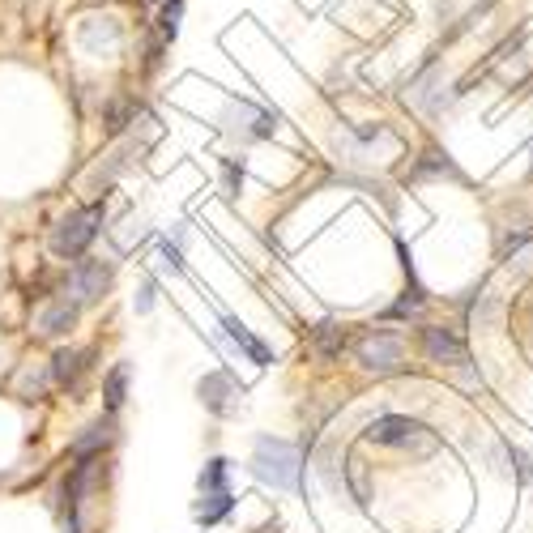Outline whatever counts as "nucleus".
<instances>
[{
  "label": "nucleus",
  "mask_w": 533,
  "mask_h": 533,
  "mask_svg": "<svg viewBox=\"0 0 533 533\" xmlns=\"http://www.w3.org/2000/svg\"><path fill=\"white\" fill-rule=\"evenodd\" d=\"M299 448L286 440H256V457H252V474L269 482L273 491H290L299 482Z\"/></svg>",
  "instance_id": "f257e3e1"
},
{
  "label": "nucleus",
  "mask_w": 533,
  "mask_h": 533,
  "mask_svg": "<svg viewBox=\"0 0 533 533\" xmlns=\"http://www.w3.org/2000/svg\"><path fill=\"white\" fill-rule=\"evenodd\" d=\"M367 440L389 444V448H410V452H418V457H431V452L440 448L435 431L423 427V423H414V418H406V414H384V418H376V423L367 427Z\"/></svg>",
  "instance_id": "f03ea898"
},
{
  "label": "nucleus",
  "mask_w": 533,
  "mask_h": 533,
  "mask_svg": "<svg viewBox=\"0 0 533 533\" xmlns=\"http://www.w3.org/2000/svg\"><path fill=\"white\" fill-rule=\"evenodd\" d=\"M103 226V205H86V209H73L69 218H64L56 231H52V252L64 256V261H73V256H82L94 235H99Z\"/></svg>",
  "instance_id": "7ed1b4c3"
},
{
  "label": "nucleus",
  "mask_w": 533,
  "mask_h": 533,
  "mask_svg": "<svg viewBox=\"0 0 533 533\" xmlns=\"http://www.w3.org/2000/svg\"><path fill=\"white\" fill-rule=\"evenodd\" d=\"M354 359H359L367 371H376V376H389V371H397L401 359H406V342H401V333L371 329L354 342Z\"/></svg>",
  "instance_id": "20e7f679"
},
{
  "label": "nucleus",
  "mask_w": 533,
  "mask_h": 533,
  "mask_svg": "<svg viewBox=\"0 0 533 533\" xmlns=\"http://www.w3.org/2000/svg\"><path fill=\"white\" fill-rule=\"evenodd\" d=\"M197 397H201V406H205L209 414L231 418V414H239L244 389H239V380L231 376V371H209V376L197 380Z\"/></svg>",
  "instance_id": "39448f33"
},
{
  "label": "nucleus",
  "mask_w": 533,
  "mask_h": 533,
  "mask_svg": "<svg viewBox=\"0 0 533 533\" xmlns=\"http://www.w3.org/2000/svg\"><path fill=\"white\" fill-rule=\"evenodd\" d=\"M423 354L431 363H448V367H465L470 363V350H465V342L452 329H440V325H427L423 329Z\"/></svg>",
  "instance_id": "423d86ee"
},
{
  "label": "nucleus",
  "mask_w": 533,
  "mask_h": 533,
  "mask_svg": "<svg viewBox=\"0 0 533 533\" xmlns=\"http://www.w3.org/2000/svg\"><path fill=\"white\" fill-rule=\"evenodd\" d=\"M73 295L82 299V303H94V299H103L107 295V286H111V265L107 261H82L73 269Z\"/></svg>",
  "instance_id": "0eeeda50"
},
{
  "label": "nucleus",
  "mask_w": 533,
  "mask_h": 533,
  "mask_svg": "<svg viewBox=\"0 0 533 533\" xmlns=\"http://www.w3.org/2000/svg\"><path fill=\"white\" fill-rule=\"evenodd\" d=\"M231 120H239V124H231V133L248 137V141H265V137H273V128H278V120H273L265 107H252V103H231Z\"/></svg>",
  "instance_id": "6e6552de"
},
{
  "label": "nucleus",
  "mask_w": 533,
  "mask_h": 533,
  "mask_svg": "<svg viewBox=\"0 0 533 533\" xmlns=\"http://www.w3.org/2000/svg\"><path fill=\"white\" fill-rule=\"evenodd\" d=\"M222 329H226V337H231V342H235L239 350H244V354H248V359H252L256 367H269V363H273V350H269V346L261 342V337H252V333H248L244 325H239L235 316H226V320H222Z\"/></svg>",
  "instance_id": "1a4fd4ad"
},
{
  "label": "nucleus",
  "mask_w": 533,
  "mask_h": 533,
  "mask_svg": "<svg viewBox=\"0 0 533 533\" xmlns=\"http://www.w3.org/2000/svg\"><path fill=\"white\" fill-rule=\"evenodd\" d=\"M86 359L90 354H82V350H56L52 354V380L60 389H77V380H82V371H86Z\"/></svg>",
  "instance_id": "9d476101"
},
{
  "label": "nucleus",
  "mask_w": 533,
  "mask_h": 533,
  "mask_svg": "<svg viewBox=\"0 0 533 533\" xmlns=\"http://www.w3.org/2000/svg\"><path fill=\"white\" fill-rule=\"evenodd\" d=\"M73 325H77V303H69V299L47 303L43 316H39V333L43 337H60V333H69Z\"/></svg>",
  "instance_id": "9b49d317"
},
{
  "label": "nucleus",
  "mask_w": 533,
  "mask_h": 533,
  "mask_svg": "<svg viewBox=\"0 0 533 533\" xmlns=\"http://www.w3.org/2000/svg\"><path fill=\"white\" fill-rule=\"evenodd\" d=\"M312 350H316L325 363L342 359V350H346V329L337 325V320H325V325H316V333H312Z\"/></svg>",
  "instance_id": "f8f14e48"
},
{
  "label": "nucleus",
  "mask_w": 533,
  "mask_h": 533,
  "mask_svg": "<svg viewBox=\"0 0 533 533\" xmlns=\"http://www.w3.org/2000/svg\"><path fill=\"white\" fill-rule=\"evenodd\" d=\"M111 440H116V427H111V423H94V427H86V435H77V440H73V457L90 461L94 452L107 448Z\"/></svg>",
  "instance_id": "ddd939ff"
},
{
  "label": "nucleus",
  "mask_w": 533,
  "mask_h": 533,
  "mask_svg": "<svg viewBox=\"0 0 533 533\" xmlns=\"http://www.w3.org/2000/svg\"><path fill=\"white\" fill-rule=\"evenodd\" d=\"M184 9H188V0H163V9H158V39H163V43L180 39Z\"/></svg>",
  "instance_id": "4468645a"
},
{
  "label": "nucleus",
  "mask_w": 533,
  "mask_h": 533,
  "mask_svg": "<svg viewBox=\"0 0 533 533\" xmlns=\"http://www.w3.org/2000/svg\"><path fill=\"white\" fill-rule=\"evenodd\" d=\"M43 389H47V371L43 367H22L18 376H13V393L26 397V401H35Z\"/></svg>",
  "instance_id": "2eb2a0df"
},
{
  "label": "nucleus",
  "mask_w": 533,
  "mask_h": 533,
  "mask_svg": "<svg viewBox=\"0 0 533 533\" xmlns=\"http://www.w3.org/2000/svg\"><path fill=\"white\" fill-rule=\"evenodd\" d=\"M235 508V499H231V491H214L205 499V504H197V521L201 525H214V521H222L226 512Z\"/></svg>",
  "instance_id": "dca6fc26"
},
{
  "label": "nucleus",
  "mask_w": 533,
  "mask_h": 533,
  "mask_svg": "<svg viewBox=\"0 0 533 533\" xmlns=\"http://www.w3.org/2000/svg\"><path fill=\"white\" fill-rule=\"evenodd\" d=\"M128 120H133V103H124V99H111L103 107V128H107V137H120Z\"/></svg>",
  "instance_id": "f3484780"
},
{
  "label": "nucleus",
  "mask_w": 533,
  "mask_h": 533,
  "mask_svg": "<svg viewBox=\"0 0 533 533\" xmlns=\"http://www.w3.org/2000/svg\"><path fill=\"white\" fill-rule=\"evenodd\" d=\"M124 389H128V367L116 363V367H111V376H107V384H103V397H107V410L111 414L124 406Z\"/></svg>",
  "instance_id": "a211bd4d"
},
{
  "label": "nucleus",
  "mask_w": 533,
  "mask_h": 533,
  "mask_svg": "<svg viewBox=\"0 0 533 533\" xmlns=\"http://www.w3.org/2000/svg\"><path fill=\"white\" fill-rule=\"evenodd\" d=\"M201 491H205V495L226 491V461H222V457L205 461V470H201Z\"/></svg>",
  "instance_id": "6ab92c4d"
},
{
  "label": "nucleus",
  "mask_w": 533,
  "mask_h": 533,
  "mask_svg": "<svg viewBox=\"0 0 533 533\" xmlns=\"http://www.w3.org/2000/svg\"><path fill=\"white\" fill-rule=\"evenodd\" d=\"M350 478H354V495L367 499V470H363V461L350 457Z\"/></svg>",
  "instance_id": "aec40b11"
},
{
  "label": "nucleus",
  "mask_w": 533,
  "mask_h": 533,
  "mask_svg": "<svg viewBox=\"0 0 533 533\" xmlns=\"http://www.w3.org/2000/svg\"><path fill=\"white\" fill-rule=\"evenodd\" d=\"M163 261H167V269H175V273L184 269V261H180V248H175L171 239H163Z\"/></svg>",
  "instance_id": "412c9836"
},
{
  "label": "nucleus",
  "mask_w": 533,
  "mask_h": 533,
  "mask_svg": "<svg viewBox=\"0 0 533 533\" xmlns=\"http://www.w3.org/2000/svg\"><path fill=\"white\" fill-rule=\"evenodd\" d=\"M239 184H244V167H239V163H226V188L239 192Z\"/></svg>",
  "instance_id": "4be33fe9"
},
{
  "label": "nucleus",
  "mask_w": 533,
  "mask_h": 533,
  "mask_svg": "<svg viewBox=\"0 0 533 533\" xmlns=\"http://www.w3.org/2000/svg\"><path fill=\"white\" fill-rule=\"evenodd\" d=\"M145 5H158V0H145Z\"/></svg>",
  "instance_id": "5701e85b"
}]
</instances>
